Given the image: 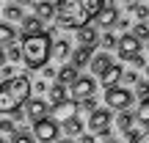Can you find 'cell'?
<instances>
[{
  "mask_svg": "<svg viewBox=\"0 0 149 143\" xmlns=\"http://www.w3.org/2000/svg\"><path fill=\"white\" fill-rule=\"evenodd\" d=\"M50 47H53V36L47 30L36 33V36H28L22 41V61H25L28 69H44L50 61Z\"/></svg>",
  "mask_w": 149,
  "mask_h": 143,
  "instance_id": "obj_3",
  "label": "cell"
},
{
  "mask_svg": "<svg viewBox=\"0 0 149 143\" xmlns=\"http://www.w3.org/2000/svg\"><path fill=\"white\" fill-rule=\"evenodd\" d=\"M53 3H61V0H53Z\"/></svg>",
  "mask_w": 149,
  "mask_h": 143,
  "instance_id": "obj_47",
  "label": "cell"
},
{
  "mask_svg": "<svg viewBox=\"0 0 149 143\" xmlns=\"http://www.w3.org/2000/svg\"><path fill=\"white\" fill-rule=\"evenodd\" d=\"M3 17H6V19H11V22H22V17H25V14H22V8L17 3H8L3 8Z\"/></svg>",
  "mask_w": 149,
  "mask_h": 143,
  "instance_id": "obj_24",
  "label": "cell"
},
{
  "mask_svg": "<svg viewBox=\"0 0 149 143\" xmlns=\"http://www.w3.org/2000/svg\"><path fill=\"white\" fill-rule=\"evenodd\" d=\"M91 55H94V47H77V50H72L69 66H74V69H83V66H88Z\"/></svg>",
  "mask_w": 149,
  "mask_h": 143,
  "instance_id": "obj_13",
  "label": "cell"
},
{
  "mask_svg": "<svg viewBox=\"0 0 149 143\" xmlns=\"http://www.w3.org/2000/svg\"><path fill=\"white\" fill-rule=\"evenodd\" d=\"M14 3H17V6H31L33 0H14Z\"/></svg>",
  "mask_w": 149,
  "mask_h": 143,
  "instance_id": "obj_41",
  "label": "cell"
},
{
  "mask_svg": "<svg viewBox=\"0 0 149 143\" xmlns=\"http://www.w3.org/2000/svg\"><path fill=\"white\" fill-rule=\"evenodd\" d=\"M58 132H61L58 124H55L50 116L33 124V138H36L39 143H55V140H58Z\"/></svg>",
  "mask_w": 149,
  "mask_h": 143,
  "instance_id": "obj_8",
  "label": "cell"
},
{
  "mask_svg": "<svg viewBox=\"0 0 149 143\" xmlns=\"http://www.w3.org/2000/svg\"><path fill=\"white\" fill-rule=\"evenodd\" d=\"M11 143H33V135H28V132H19V129H17V132L11 135Z\"/></svg>",
  "mask_w": 149,
  "mask_h": 143,
  "instance_id": "obj_32",
  "label": "cell"
},
{
  "mask_svg": "<svg viewBox=\"0 0 149 143\" xmlns=\"http://www.w3.org/2000/svg\"><path fill=\"white\" fill-rule=\"evenodd\" d=\"M135 96L138 99H149V80H138L135 83Z\"/></svg>",
  "mask_w": 149,
  "mask_h": 143,
  "instance_id": "obj_28",
  "label": "cell"
},
{
  "mask_svg": "<svg viewBox=\"0 0 149 143\" xmlns=\"http://www.w3.org/2000/svg\"><path fill=\"white\" fill-rule=\"evenodd\" d=\"M33 88H36L39 94H47V83H44V80H39L36 85H31V91H33Z\"/></svg>",
  "mask_w": 149,
  "mask_h": 143,
  "instance_id": "obj_36",
  "label": "cell"
},
{
  "mask_svg": "<svg viewBox=\"0 0 149 143\" xmlns=\"http://www.w3.org/2000/svg\"><path fill=\"white\" fill-rule=\"evenodd\" d=\"M0 132H8V135H14V132H17V124L11 121V118H0Z\"/></svg>",
  "mask_w": 149,
  "mask_h": 143,
  "instance_id": "obj_33",
  "label": "cell"
},
{
  "mask_svg": "<svg viewBox=\"0 0 149 143\" xmlns=\"http://www.w3.org/2000/svg\"><path fill=\"white\" fill-rule=\"evenodd\" d=\"M55 80H58V85H64V88H66V85H72L74 80H77V69L69 66V64H64L58 69V74H55Z\"/></svg>",
  "mask_w": 149,
  "mask_h": 143,
  "instance_id": "obj_19",
  "label": "cell"
},
{
  "mask_svg": "<svg viewBox=\"0 0 149 143\" xmlns=\"http://www.w3.org/2000/svg\"><path fill=\"white\" fill-rule=\"evenodd\" d=\"M77 110H80V107H77V102L66 99V102H61V105H53V110H50L53 116H50V118H53L55 124H64V121H69V118L77 116Z\"/></svg>",
  "mask_w": 149,
  "mask_h": 143,
  "instance_id": "obj_9",
  "label": "cell"
},
{
  "mask_svg": "<svg viewBox=\"0 0 149 143\" xmlns=\"http://www.w3.org/2000/svg\"><path fill=\"white\" fill-rule=\"evenodd\" d=\"M69 55H72V44L66 41V39H55L53 47H50V58H55V61H66Z\"/></svg>",
  "mask_w": 149,
  "mask_h": 143,
  "instance_id": "obj_17",
  "label": "cell"
},
{
  "mask_svg": "<svg viewBox=\"0 0 149 143\" xmlns=\"http://www.w3.org/2000/svg\"><path fill=\"white\" fill-rule=\"evenodd\" d=\"M19 33H25V39L28 36H36V33H44V22H39L36 17H22Z\"/></svg>",
  "mask_w": 149,
  "mask_h": 143,
  "instance_id": "obj_18",
  "label": "cell"
},
{
  "mask_svg": "<svg viewBox=\"0 0 149 143\" xmlns=\"http://www.w3.org/2000/svg\"><path fill=\"white\" fill-rule=\"evenodd\" d=\"M100 41H102V47H105V50H116V36H113V33H102Z\"/></svg>",
  "mask_w": 149,
  "mask_h": 143,
  "instance_id": "obj_30",
  "label": "cell"
},
{
  "mask_svg": "<svg viewBox=\"0 0 149 143\" xmlns=\"http://www.w3.org/2000/svg\"><path fill=\"white\" fill-rule=\"evenodd\" d=\"M80 143H97V138L88 135V132H83V135H80Z\"/></svg>",
  "mask_w": 149,
  "mask_h": 143,
  "instance_id": "obj_37",
  "label": "cell"
},
{
  "mask_svg": "<svg viewBox=\"0 0 149 143\" xmlns=\"http://www.w3.org/2000/svg\"><path fill=\"white\" fill-rule=\"evenodd\" d=\"M33 11H36V19L39 22H50V19H55V3L53 0H39L36 6H33Z\"/></svg>",
  "mask_w": 149,
  "mask_h": 143,
  "instance_id": "obj_16",
  "label": "cell"
},
{
  "mask_svg": "<svg viewBox=\"0 0 149 143\" xmlns=\"http://www.w3.org/2000/svg\"><path fill=\"white\" fill-rule=\"evenodd\" d=\"M102 6H105V0H61V3H55V25L77 30L100 14Z\"/></svg>",
  "mask_w": 149,
  "mask_h": 143,
  "instance_id": "obj_1",
  "label": "cell"
},
{
  "mask_svg": "<svg viewBox=\"0 0 149 143\" xmlns=\"http://www.w3.org/2000/svg\"><path fill=\"white\" fill-rule=\"evenodd\" d=\"M55 143H74V140H72V138H58Z\"/></svg>",
  "mask_w": 149,
  "mask_h": 143,
  "instance_id": "obj_42",
  "label": "cell"
},
{
  "mask_svg": "<svg viewBox=\"0 0 149 143\" xmlns=\"http://www.w3.org/2000/svg\"><path fill=\"white\" fill-rule=\"evenodd\" d=\"M105 105H108V110H119V113L130 110L133 107V91L122 88V85H113V88L105 91Z\"/></svg>",
  "mask_w": 149,
  "mask_h": 143,
  "instance_id": "obj_4",
  "label": "cell"
},
{
  "mask_svg": "<svg viewBox=\"0 0 149 143\" xmlns=\"http://www.w3.org/2000/svg\"><path fill=\"white\" fill-rule=\"evenodd\" d=\"M116 127L122 129V132H130V129H133V113H130V110L119 113V118H116Z\"/></svg>",
  "mask_w": 149,
  "mask_h": 143,
  "instance_id": "obj_25",
  "label": "cell"
},
{
  "mask_svg": "<svg viewBox=\"0 0 149 143\" xmlns=\"http://www.w3.org/2000/svg\"><path fill=\"white\" fill-rule=\"evenodd\" d=\"M47 99L53 102V105H61V102H66V88H64V85H58V83L50 85V88H47Z\"/></svg>",
  "mask_w": 149,
  "mask_h": 143,
  "instance_id": "obj_22",
  "label": "cell"
},
{
  "mask_svg": "<svg viewBox=\"0 0 149 143\" xmlns=\"http://www.w3.org/2000/svg\"><path fill=\"white\" fill-rule=\"evenodd\" d=\"M94 19H97V28H105V30H108V28H113L119 22V11L113 8V6H102L100 14H97Z\"/></svg>",
  "mask_w": 149,
  "mask_h": 143,
  "instance_id": "obj_12",
  "label": "cell"
},
{
  "mask_svg": "<svg viewBox=\"0 0 149 143\" xmlns=\"http://www.w3.org/2000/svg\"><path fill=\"white\" fill-rule=\"evenodd\" d=\"M6 61H22V47L19 44H11V47L6 50Z\"/></svg>",
  "mask_w": 149,
  "mask_h": 143,
  "instance_id": "obj_29",
  "label": "cell"
},
{
  "mask_svg": "<svg viewBox=\"0 0 149 143\" xmlns=\"http://www.w3.org/2000/svg\"><path fill=\"white\" fill-rule=\"evenodd\" d=\"M64 132H66V138H74V135H83L86 132V124L80 121L77 116L69 118V121H64Z\"/></svg>",
  "mask_w": 149,
  "mask_h": 143,
  "instance_id": "obj_21",
  "label": "cell"
},
{
  "mask_svg": "<svg viewBox=\"0 0 149 143\" xmlns=\"http://www.w3.org/2000/svg\"><path fill=\"white\" fill-rule=\"evenodd\" d=\"M111 121H113V116H111L108 107H97L94 113H88V129L94 135H105V138H111Z\"/></svg>",
  "mask_w": 149,
  "mask_h": 143,
  "instance_id": "obj_6",
  "label": "cell"
},
{
  "mask_svg": "<svg viewBox=\"0 0 149 143\" xmlns=\"http://www.w3.org/2000/svg\"><path fill=\"white\" fill-rule=\"evenodd\" d=\"M144 72H146V77H149V64H146V66H144Z\"/></svg>",
  "mask_w": 149,
  "mask_h": 143,
  "instance_id": "obj_43",
  "label": "cell"
},
{
  "mask_svg": "<svg viewBox=\"0 0 149 143\" xmlns=\"http://www.w3.org/2000/svg\"><path fill=\"white\" fill-rule=\"evenodd\" d=\"M146 53H149V41H146Z\"/></svg>",
  "mask_w": 149,
  "mask_h": 143,
  "instance_id": "obj_46",
  "label": "cell"
},
{
  "mask_svg": "<svg viewBox=\"0 0 149 143\" xmlns=\"http://www.w3.org/2000/svg\"><path fill=\"white\" fill-rule=\"evenodd\" d=\"M135 121H141L149 129V99H141L138 107H135Z\"/></svg>",
  "mask_w": 149,
  "mask_h": 143,
  "instance_id": "obj_23",
  "label": "cell"
},
{
  "mask_svg": "<svg viewBox=\"0 0 149 143\" xmlns=\"http://www.w3.org/2000/svg\"><path fill=\"white\" fill-rule=\"evenodd\" d=\"M111 64H113V61H111V55H108V53H97V55H91V61H88L91 77H100V74L105 72Z\"/></svg>",
  "mask_w": 149,
  "mask_h": 143,
  "instance_id": "obj_15",
  "label": "cell"
},
{
  "mask_svg": "<svg viewBox=\"0 0 149 143\" xmlns=\"http://www.w3.org/2000/svg\"><path fill=\"white\" fill-rule=\"evenodd\" d=\"M0 143H6V140H3V138H0Z\"/></svg>",
  "mask_w": 149,
  "mask_h": 143,
  "instance_id": "obj_48",
  "label": "cell"
},
{
  "mask_svg": "<svg viewBox=\"0 0 149 143\" xmlns=\"http://www.w3.org/2000/svg\"><path fill=\"white\" fill-rule=\"evenodd\" d=\"M116 53L122 61H133L135 55H141V41L133 36V33H122L116 39Z\"/></svg>",
  "mask_w": 149,
  "mask_h": 143,
  "instance_id": "obj_7",
  "label": "cell"
},
{
  "mask_svg": "<svg viewBox=\"0 0 149 143\" xmlns=\"http://www.w3.org/2000/svg\"><path fill=\"white\" fill-rule=\"evenodd\" d=\"M3 77H8V80L14 77V72H11V66H3Z\"/></svg>",
  "mask_w": 149,
  "mask_h": 143,
  "instance_id": "obj_39",
  "label": "cell"
},
{
  "mask_svg": "<svg viewBox=\"0 0 149 143\" xmlns=\"http://www.w3.org/2000/svg\"><path fill=\"white\" fill-rule=\"evenodd\" d=\"M0 66H6V47H0Z\"/></svg>",
  "mask_w": 149,
  "mask_h": 143,
  "instance_id": "obj_40",
  "label": "cell"
},
{
  "mask_svg": "<svg viewBox=\"0 0 149 143\" xmlns=\"http://www.w3.org/2000/svg\"><path fill=\"white\" fill-rule=\"evenodd\" d=\"M14 41H17V30L8 22H0V47H11Z\"/></svg>",
  "mask_w": 149,
  "mask_h": 143,
  "instance_id": "obj_20",
  "label": "cell"
},
{
  "mask_svg": "<svg viewBox=\"0 0 149 143\" xmlns=\"http://www.w3.org/2000/svg\"><path fill=\"white\" fill-rule=\"evenodd\" d=\"M28 99H31V77L28 74H14L11 80H6L0 85V116L19 110Z\"/></svg>",
  "mask_w": 149,
  "mask_h": 143,
  "instance_id": "obj_2",
  "label": "cell"
},
{
  "mask_svg": "<svg viewBox=\"0 0 149 143\" xmlns=\"http://www.w3.org/2000/svg\"><path fill=\"white\" fill-rule=\"evenodd\" d=\"M130 11H133V17H135L138 22L149 19V6H146V3H133V6H130Z\"/></svg>",
  "mask_w": 149,
  "mask_h": 143,
  "instance_id": "obj_26",
  "label": "cell"
},
{
  "mask_svg": "<svg viewBox=\"0 0 149 143\" xmlns=\"http://www.w3.org/2000/svg\"><path fill=\"white\" fill-rule=\"evenodd\" d=\"M122 74H124L122 64H116V61H113V64H111V66H108L105 72L100 74V80H102V85H105V91H108V88H113V85H119V80H122Z\"/></svg>",
  "mask_w": 149,
  "mask_h": 143,
  "instance_id": "obj_11",
  "label": "cell"
},
{
  "mask_svg": "<svg viewBox=\"0 0 149 143\" xmlns=\"http://www.w3.org/2000/svg\"><path fill=\"white\" fill-rule=\"evenodd\" d=\"M94 94H97V77H88V74H77V80L69 85L72 102H83V99H88Z\"/></svg>",
  "mask_w": 149,
  "mask_h": 143,
  "instance_id": "obj_5",
  "label": "cell"
},
{
  "mask_svg": "<svg viewBox=\"0 0 149 143\" xmlns=\"http://www.w3.org/2000/svg\"><path fill=\"white\" fill-rule=\"evenodd\" d=\"M77 107H80V110H86V113H94L97 110V99H94V96H88V99L77 102Z\"/></svg>",
  "mask_w": 149,
  "mask_h": 143,
  "instance_id": "obj_31",
  "label": "cell"
},
{
  "mask_svg": "<svg viewBox=\"0 0 149 143\" xmlns=\"http://www.w3.org/2000/svg\"><path fill=\"white\" fill-rule=\"evenodd\" d=\"M130 33H133L138 41H149V25H146V22H138V25H133V30H130Z\"/></svg>",
  "mask_w": 149,
  "mask_h": 143,
  "instance_id": "obj_27",
  "label": "cell"
},
{
  "mask_svg": "<svg viewBox=\"0 0 149 143\" xmlns=\"http://www.w3.org/2000/svg\"><path fill=\"white\" fill-rule=\"evenodd\" d=\"M105 143H116V140H113V138H108V140H105Z\"/></svg>",
  "mask_w": 149,
  "mask_h": 143,
  "instance_id": "obj_45",
  "label": "cell"
},
{
  "mask_svg": "<svg viewBox=\"0 0 149 143\" xmlns=\"http://www.w3.org/2000/svg\"><path fill=\"white\" fill-rule=\"evenodd\" d=\"M25 116L31 118L33 124L42 121V118H47V116H50L47 102H44V99H28V102H25Z\"/></svg>",
  "mask_w": 149,
  "mask_h": 143,
  "instance_id": "obj_10",
  "label": "cell"
},
{
  "mask_svg": "<svg viewBox=\"0 0 149 143\" xmlns=\"http://www.w3.org/2000/svg\"><path fill=\"white\" fill-rule=\"evenodd\" d=\"M122 80H124V83H133V85L138 83V77H135V72H124V74H122Z\"/></svg>",
  "mask_w": 149,
  "mask_h": 143,
  "instance_id": "obj_35",
  "label": "cell"
},
{
  "mask_svg": "<svg viewBox=\"0 0 149 143\" xmlns=\"http://www.w3.org/2000/svg\"><path fill=\"white\" fill-rule=\"evenodd\" d=\"M133 66H146V61H144V55H135V58H133Z\"/></svg>",
  "mask_w": 149,
  "mask_h": 143,
  "instance_id": "obj_38",
  "label": "cell"
},
{
  "mask_svg": "<svg viewBox=\"0 0 149 143\" xmlns=\"http://www.w3.org/2000/svg\"><path fill=\"white\" fill-rule=\"evenodd\" d=\"M77 41H80V47H94V44L100 41V30H97L94 25L77 28Z\"/></svg>",
  "mask_w": 149,
  "mask_h": 143,
  "instance_id": "obj_14",
  "label": "cell"
},
{
  "mask_svg": "<svg viewBox=\"0 0 149 143\" xmlns=\"http://www.w3.org/2000/svg\"><path fill=\"white\" fill-rule=\"evenodd\" d=\"M124 3H127V6H133V3H135V0H124Z\"/></svg>",
  "mask_w": 149,
  "mask_h": 143,
  "instance_id": "obj_44",
  "label": "cell"
},
{
  "mask_svg": "<svg viewBox=\"0 0 149 143\" xmlns=\"http://www.w3.org/2000/svg\"><path fill=\"white\" fill-rule=\"evenodd\" d=\"M127 135V143H141V132L138 129H130V132H124Z\"/></svg>",
  "mask_w": 149,
  "mask_h": 143,
  "instance_id": "obj_34",
  "label": "cell"
}]
</instances>
